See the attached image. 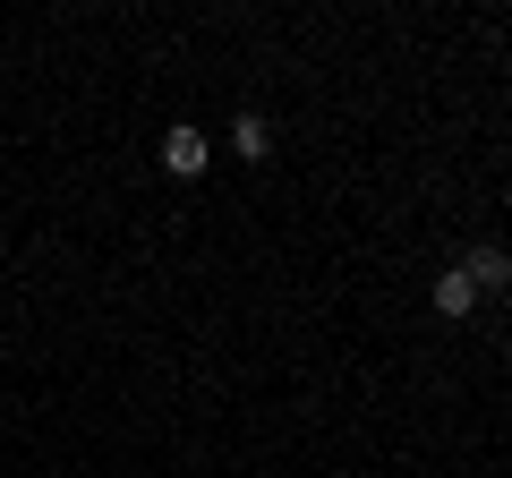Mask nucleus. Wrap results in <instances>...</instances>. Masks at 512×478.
<instances>
[{"mask_svg":"<svg viewBox=\"0 0 512 478\" xmlns=\"http://www.w3.org/2000/svg\"><path fill=\"white\" fill-rule=\"evenodd\" d=\"M205 163H214V146H205V129H171V137H163V171H180V180H197Z\"/></svg>","mask_w":512,"mask_h":478,"instance_id":"1","label":"nucleus"},{"mask_svg":"<svg viewBox=\"0 0 512 478\" xmlns=\"http://www.w3.org/2000/svg\"><path fill=\"white\" fill-rule=\"evenodd\" d=\"M461 274H470L478 291H512V257H504V248H470V257H461Z\"/></svg>","mask_w":512,"mask_h":478,"instance_id":"2","label":"nucleus"},{"mask_svg":"<svg viewBox=\"0 0 512 478\" xmlns=\"http://www.w3.org/2000/svg\"><path fill=\"white\" fill-rule=\"evenodd\" d=\"M427 299H436V316H470L478 308V282L453 265V274H436V291H427Z\"/></svg>","mask_w":512,"mask_h":478,"instance_id":"3","label":"nucleus"},{"mask_svg":"<svg viewBox=\"0 0 512 478\" xmlns=\"http://www.w3.org/2000/svg\"><path fill=\"white\" fill-rule=\"evenodd\" d=\"M231 154H248V163H265V154H274V129H265V111H239V120H231Z\"/></svg>","mask_w":512,"mask_h":478,"instance_id":"4","label":"nucleus"}]
</instances>
